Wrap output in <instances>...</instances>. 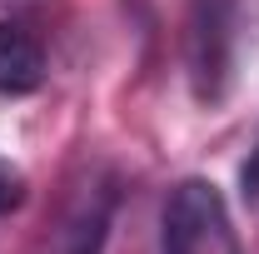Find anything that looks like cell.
I'll list each match as a JSON object with an SVG mask.
<instances>
[{
    "label": "cell",
    "instance_id": "6da1fadb",
    "mask_svg": "<svg viewBox=\"0 0 259 254\" xmlns=\"http://www.w3.org/2000/svg\"><path fill=\"white\" fill-rule=\"evenodd\" d=\"M239 0H190L185 5V75L199 105H220L234 85Z\"/></svg>",
    "mask_w": 259,
    "mask_h": 254
},
{
    "label": "cell",
    "instance_id": "7a4b0ae2",
    "mask_svg": "<svg viewBox=\"0 0 259 254\" xmlns=\"http://www.w3.org/2000/svg\"><path fill=\"white\" fill-rule=\"evenodd\" d=\"M160 254H239V234L220 185L180 180L169 190L160 215Z\"/></svg>",
    "mask_w": 259,
    "mask_h": 254
},
{
    "label": "cell",
    "instance_id": "3957f363",
    "mask_svg": "<svg viewBox=\"0 0 259 254\" xmlns=\"http://www.w3.org/2000/svg\"><path fill=\"white\" fill-rule=\"evenodd\" d=\"M45 80V50L25 25L0 20V95H30Z\"/></svg>",
    "mask_w": 259,
    "mask_h": 254
},
{
    "label": "cell",
    "instance_id": "277c9868",
    "mask_svg": "<svg viewBox=\"0 0 259 254\" xmlns=\"http://www.w3.org/2000/svg\"><path fill=\"white\" fill-rule=\"evenodd\" d=\"M110 204H115V194H100L95 204L75 220L70 239H65V254H100V244H105V224H110Z\"/></svg>",
    "mask_w": 259,
    "mask_h": 254
},
{
    "label": "cell",
    "instance_id": "5b68a950",
    "mask_svg": "<svg viewBox=\"0 0 259 254\" xmlns=\"http://www.w3.org/2000/svg\"><path fill=\"white\" fill-rule=\"evenodd\" d=\"M25 190H30V185H25V175H20L10 159H0V220H5V215H15V209L25 204Z\"/></svg>",
    "mask_w": 259,
    "mask_h": 254
},
{
    "label": "cell",
    "instance_id": "8992f818",
    "mask_svg": "<svg viewBox=\"0 0 259 254\" xmlns=\"http://www.w3.org/2000/svg\"><path fill=\"white\" fill-rule=\"evenodd\" d=\"M239 190H244V199H259V140L244 159V170H239Z\"/></svg>",
    "mask_w": 259,
    "mask_h": 254
}]
</instances>
